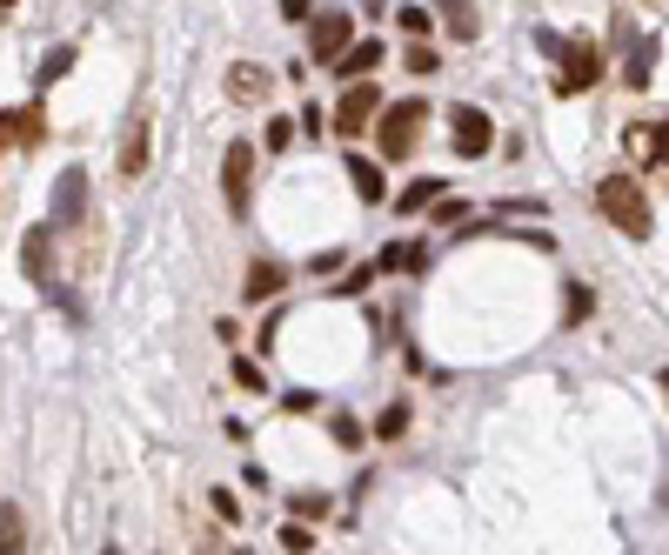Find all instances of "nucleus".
I'll list each match as a JSON object with an SVG mask.
<instances>
[{"instance_id":"obj_1","label":"nucleus","mask_w":669,"mask_h":555,"mask_svg":"<svg viewBox=\"0 0 669 555\" xmlns=\"http://www.w3.org/2000/svg\"><path fill=\"white\" fill-rule=\"evenodd\" d=\"M596 208L610 214V227L629 234V242H643V234L656 227V221H649V201H643V188H636L629 175H610V181L596 188Z\"/></svg>"},{"instance_id":"obj_2","label":"nucleus","mask_w":669,"mask_h":555,"mask_svg":"<svg viewBox=\"0 0 669 555\" xmlns=\"http://www.w3.org/2000/svg\"><path fill=\"white\" fill-rule=\"evenodd\" d=\"M423 121H429L423 101H395V108H382V154H388V162H408V154H415V141H423Z\"/></svg>"},{"instance_id":"obj_3","label":"nucleus","mask_w":669,"mask_h":555,"mask_svg":"<svg viewBox=\"0 0 669 555\" xmlns=\"http://www.w3.org/2000/svg\"><path fill=\"white\" fill-rule=\"evenodd\" d=\"M375 114H382V95H375V81L362 74V81H349V95L334 101V121H328V127L342 134V141H355V134H362V127H369Z\"/></svg>"},{"instance_id":"obj_4","label":"nucleus","mask_w":669,"mask_h":555,"mask_svg":"<svg viewBox=\"0 0 669 555\" xmlns=\"http://www.w3.org/2000/svg\"><path fill=\"white\" fill-rule=\"evenodd\" d=\"M596 81H603V47H596V41H569V47H562L556 88H562V95H582V88H596Z\"/></svg>"},{"instance_id":"obj_5","label":"nucleus","mask_w":669,"mask_h":555,"mask_svg":"<svg viewBox=\"0 0 669 555\" xmlns=\"http://www.w3.org/2000/svg\"><path fill=\"white\" fill-rule=\"evenodd\" d=\"M355 41V21L342 14V8H328V14H315V27H308V60H334Z\"/></svg>"},{"instance_id":"obj_6","label":"nucleus","mask_w":669,"mask_h":555,"mask_svg":"<svg viewBox=\"0 0 669 555\" xmlns=\"http://www.w3.org/2000/svg\"><path fill=\"white\" fill-rule=\"evenodd\" d=\"M248 175H255V147L234 141L228 162H221V195H228V214H248Z\"/></svg>"},{"instance_id":"obj_7","label":"nucleus","mask_w":669,"mask_h":555,"mask_svg":"<svg viewBox=\"0 0 669 555\" xmlns=\"http://www.w3.org/2000/svg\"><path fill=\"white\" fill-rule=\"evenodd\" d=\"M456 147L469 154V162H475V154H489L495 147V121L482 108H456Z\"/></svg>"},{"instance_id":"obj_8","label":"nucleus","mask_w":669,"mask_h":555,"mask_svg":"<svg viewBox=\"0 0 669 555\" xmlns=\"http://www.w3.org/2000/svg\"><path fill=\"white\" fill-rule=\"evenodd\" d=\"M382 60H388V54H382V41H349V47H342V54H334L328 67H334V74H342V81H362V74H375Z\"/></svg>"},{"instance_id":"obj_9","label":"nucleus","mask_w":669,"mask_h":555,"mask_svg":"<svg viewBox=\"0 0 669 555\" xmlns=\"http://www.w3.org/2000/svg\"><path fill=\"white\" fill-rule=\"evenodd\" d=\"M80 208H88V175L67 168V175H61V188H54V221L67 227V221H80Z\"/></svg>"},{"instance_id":"obj_10","label":"nucleus","mask_w":669,"mask_h":555,"mask_svg":"<svg viewBox=\"0 0 669 555\" xmlns=\"http://www.w3.org/2000/svg\"><path fill=\"white\" fill-rule=\"evenodd\" d=\"M228 95L234 101H262L268 95V74L262 67H228Z\"/></svg>"},{"instance_id":"obj_11","label":"nucleus","mask_w":669,"mask_h":555,"mask_svg":"<svg viewBox=\"0 0 669 555\" xmlns=\"http://www.w3.org/2000/svg\"><path fill=\"white\" fill-rule=\"evenodd\" d=\"M282 281H288V275H282L275 262H255V268H248V288H241V295H248V301H268V295H282Z\"/></svg>"},{"instance_id":"obj_12","label":"nucleus","mask_w":669,"mask_h":555,"mask_svg":"<svg viewBox=\"0 0 669 555\" xmlns=\"http://www.w3.org/2000/svg\"><path fill=\"white\" fill-rule=\"evenodd\" d=\"M141 168H147V121H134V127H128V141H121V175L134 181Z\"/></svg>"},{"instance_id":"obj_13","label":"nucleus","mask_w":669,"mask_h":555,"mask_svg":"<svg viewBox=\"0 0 669 555\" xmlns=\"http://www.w3.org/2000/svg\"><path fill=\"white\" fill-rule=\"evenodd\" d=\"M349 181H355V195H362V201H382V195H388V188H382V168H375V162H362V154L349 162Z\"/></svg>"},{"instance_id":"obj_14","label":"nucleus","mask_w":669,"mask_h":555,"mask_svg":"<svg viewBox=\"0 0 669 555\" xmlns=\"http://www.w3.org/2000/svg\"><path fill=\"white\" fill-rule=\"evenodd\" d=\"M436 8H442V21H449L456 41H475V8H469V0H436Z\"/></svg>"},{"instance_id":"obj_15","label":"nucleus","mask_w":669,"mask_h":555,"mask_svg":"<svg viewBox=\"0 0 669 555\" xmlns=\"http://www.w3.org/2000/svg\"><path fill=\"white\" fill-rule=\"evenodd\" d=\"M436 195H442V181H408V188H402V214H415V208H436Z\"/></svg>"},{"instance_id":"obj_16","label":"nucleus","mask_w":669,"mask_h":555,"mask_svg":"<svg viewBox=\"0 0 669 555\" xmlns=\"http://www.w3.org/2000/svg\"><path fill=\"white\" fill-rule=\"evenodd\" d=\"M402 67H408V74H436V67H442V54H436V47H423V41H408V60H402Z\"/></svg>"},{"instance_id":"obj_17","label":"nucleus","mask_w":669,"mask_h":555,"mask_svg":"<svg viewBox=\"0 0 669 555\" xmlns=\"http://www.w3.org/2000/svg\"><path fill=\"white\" fill-rule=\"evenodd\" d=\"M14 548H28V542H21V515L0 509V555H14Z\"/></svg>"},{"instance_id":"obj_18","label":"nucleus","mask_w":669,"mask_h":555,"mask_svg":"<svg viewBox=\"0 0 669 555\" xmlns=\"http://www.w3.org/2000/svg\"><path fill=\"white\" fill-rule=\"evenodd\" d=\"M395 21H402L408 41H423V34H429V8H395Z\"/></svg>"},{"instance_id":"obj_19","label":"nucleus","mask_w":669,"mask_h":555,"mask_svg":"<svg viewBox=\"0 0 669 555\" xmlns=\"http://www.w3.org/2000/svg\"><path fill=\"white\" fill-rule=\"evenodd\" d=\"M649 60H656V41L636 47V60H629V88H649Z\"/></svg>"},{"instance_id":"obj_20","label":"nucleus","mask_w":669,"mask_h":555,"mask_svg":"<svg viewBox=\"0 0 669 555\" xmlns=\"http://www.w3.org/2000/svg\"><path fill=\"white\" fill-rule=\"evenodd\" d=\"M28 275H34V281L47 275V234H41V227L28 234Z\"/></svg>"},{"instance_id":"obj_21","label":"nucleus","mask_w":669,"mask_h":555,"mask_svg":"<svg viewBox=\"0 0 669 555\" xmlns=\"http://www.w3.org/2000/svg\"><path fill=\"white\" fill-rule=\"evenodd\" d=\"M423 262H429V255H423V248H408V242H395V248L382 255V268H423Z\"/></svg>"},{"instance_id":"obj_22","label":"nucleus","mask_w":669,"mask_h":555,"mask_svg":"<svg viewBox=\"0 0 669 555\" xmlns=\"http://www.w3.org/2000/svg\"><path fill=\"white\" fill-rule=\"evenodd\" d=\"M636 147H649V154H662V162H669V121H662V127H643Z\"/></svg>"},{"instance_id":"obj_23","label":"nucleus","mask_w":669,"mask_h":555,"mask_svg":"<svg viewBox=\"0 0 669 555\" xmlns=\"http://www.w3.org/2000/svg\"><path fill=\"white\" fill-rule=\"evenodd\" d=\"M67 67H74V47H54V54H47V67H41V81H61Z\"/></svg>"},{"instance_id":"obj_24","label":"nucleus","mask_w":669,"mask_h":555,"mask_svg":"<svg viewBox=\"0 0 669 555\" xmlns=\"http://www.w3.org/2000/svg\"><path fill=\"white\" fill-rule=\"evenodd\" d=\"M590 308H596V295H590V288H569V322H582Z\"/></svg>"},{"instance_id":"obj_25","label":"nucleus","mask_w":669,"mask_h":555,"mask_svg":"<svg viewBox=\"0 0 669 555\" xmlns=\"http://www.w3.org/2000/svg\"><path fill=\"white\" fill-rule=\"evenodd\" d=\"M234 381H241V388H255V395H262V388H268V381H262V368H255V362H234Z\"/></svg>"},{"instance_id":"obj_26","label":"nucleus","mask_w":669,"mask_h":555,"mask_svg":"<svg viewBox=\"0 0 669 555\" xmlns=\"http://www.w3.org/2000/svg\"><path fill=\"white\" fill-rule=\"evenodd\" d=\"M275 8H282L288 21H308V0H275Z\"/></svg>"},{"instance_id":"obj_27","label":"nucleus","mask_w":669,"mask_h":555,"mask_svg":"<svg viewBox=\"0 0 669 555\" xmlns=\"http://www.w3.org/2000/svg\"><path fill=\"white\" fill-rule=\"evenodd\" d=\"M662 395H669V368H662Z\"/></svg>"},{"instance_id":"obj_28","label":"nucleus","mask_w":669,"mask_h":555,"mask_svg":"<svg viewBox=\"0 0 669 555\" xmlns=\"http://www.w3.org/2000/svg\"><path fill=\"white\" fill-rule=\"evenodd\" d=\"M8 8H14V0H0V14H8Z\"/></svg>"}]
</instances>
